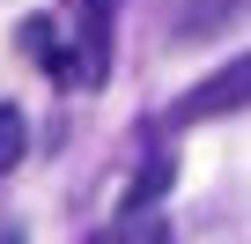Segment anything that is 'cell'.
Instances as JSON below:
<instances>
[{"instance_id":"cell-1","label":"cell","mask_w":251,"mask_h":244,"mask_svg":"<svg viewBox=\"0 0 251 244\" xmlns=\"http://www.w3.org/2000/svg\"><path fill=\"white\" fill-rule=\"evenodd\" d=\"M111 15H118V0H67V23L59 15H30L23 23V52L59 89H96L111 74Z\"/></svg>"},{"instance_id":"cell-3","label":"cell","mask_w":251,"mask_h":244,"mask_svg":"<svg viewBox=\"0 0 251 244\" xmlns=\"http://www.w3.org/2000/svg\"><path fill=\"white\" fill-rule=\"evenodd\" d=\"M89 244H177V237H170V222H163L155 207H126V215H118L111 229H96Z\"/></svg>"},{"instance_id":"cell-4","label":"cell","mask_w":251,"mask_h":244,"mask_svg":"<svg viewBox=\"0 0 251 244\" xmlns=\"http://www.w3.org/2000/svg\"><path fill=\"white\" fill-rule=\"evenodd\" d=\"M236 8H251V0H185L177 8V37H214Z\"/></svg>"},{"instance_id":"cell-2","label":"cell","mask_w":251,"mask_h":244,"mask_svg":"<svg viewBox=\"0 0 251 244\" xmlns=\"http://www.w3.org/2000/svg\"><path fill=\"white\" fill-rule=\"evenodd\" d=\"M229 111H251V52L214 67L200 89H185L170 111H163V126H200V118H229Z\"/></svg>"},{"instance_id":"cell-6","label":"cell","mask_w":251,"mask_h":244,"mask_svg":"<svg viewBox=\"0 0 251 244\" xmlns=\"http://www.w3.org/2000/svg\"><path fill=\"white\" fill-rule=\"evenodd\" d=\"M15 163H23V111L0 104V178H8Z\"/></svg>"},{"instance_id":"cell-5","label":"cell","mask_w":251,"mask_h":244,"mask_svg":"<svg viewBox=\"0 0 251 244\" xmlns=\"http://www.w3.org/2000/svg\"><path fill=\"white\" fill-rule=\"evenodd\" d=\"M170 170H177V163H170V148H155V156H148V170L126 185V207H155V200H163V185H170Z\"/></svg>"}]
</instances>
